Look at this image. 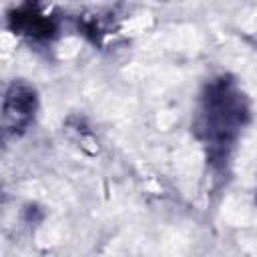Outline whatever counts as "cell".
I'll use <instances>...</instances> for the list:
<instances>
[{
    "label": "cell",
    "mask_w": 257,
    "mask_h": 257,
    "mask_svg": "<svg viewBox=\"0 0 257 257\" xmlns=\"http://www.w3.org/2000/svg\"><path fill=\"white\" fill-rule=\"evenodd\" d=\"M34 110V92L22 84H12L4 98V126L22 128Z\"/></svg>",
    "instance_id": "obj_1"
}]
</instances>
